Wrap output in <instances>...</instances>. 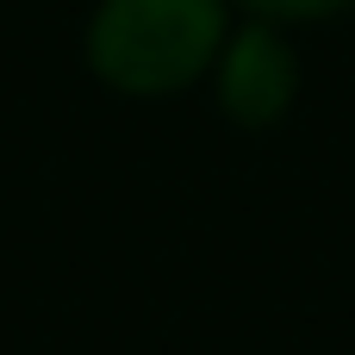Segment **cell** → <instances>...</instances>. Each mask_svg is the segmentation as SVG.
Instances as JSON below:
<instances>
[{
  "label": "cell",
  "mask_w": 355,
  "mask_h": 355,
  "mask_svg": "<svg viewBox=\"0 0 355 355\" xmlns=\"http://www.w3.org/2000/svg\"><path fill=\"white\" fill-rule=\"evenodd\" d=\"M212 44V6L206 0H112L100 19V69H112L131 87H162L187 75Z\"/></svg>",
  "instance_id": "1"
},
{
  "label": "cell",
  "mask_w": 355,
  "mask_h": 355,
  "mask_svg": "<svg viewBox=\"0 0 355 355\" xmlns=\"http://www.w3.org/2000/svg\"><path fill=\"white\" fill-rule=\"evenodd\" d=\"M275 6H331V0H275Z\"/></svg>",
  "instance_id": "2"
}]
</instances>
